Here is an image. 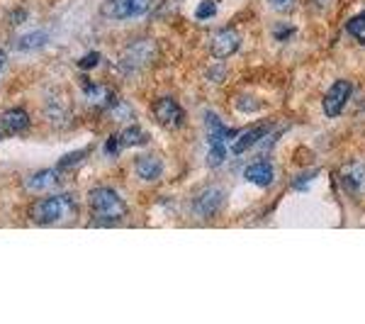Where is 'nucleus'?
I'll return each mask as SVG.
<instances>
[{
  "instance_id": "nucleus-1",
  "label": "nucleus",
  "mask_w": 365,
  "mask_h": 324,
  "mask_svg": "<svg viewBox=\"0 0 365 324\" xmlns=\"http://www.w3.org/2000/svg\"><path fill=\"white\" fill-rule=\"evenodd\" d=\"M88 208H91L93 217L103 225H113L120 222L127 215V203L122 200L113 188H93L91 196H88Z\"/></svg>"
},
{
  "instance_id": "nucleus-2",
  "label": "nucleus",
  "mask_w": 365,
  "mask_h": 324,
  "mask_svg": "<svg viewBox=\"0 0 365 324\" xmlns=\"http://www.w3.org/2000/svg\"><path fill=\"white\" fill-rule=\"evenodd\" d=\"M205 125H207V139H210V156L207 163L210 166H220L227 156V139H229V129L222 125V120L215 113L205 115Z\"/></svg>"
},
{
  "instance_id": "nucleus-3",
  "label": "nucleus",
  "mask_w": 365,
  "mask_h": 324,
  "mask_svg": "<svg viewBox=\"0 0 365 324\" xmlns=\"http://www.w3.org/2000/svg\"><path fill=\"white\" fill-rule=\"evenodd\" d=\"M68 208H71V200L66 196H51V198H44V200H39V203H34L32 210H29V217H32V222H37V225H51V222L61 220L68 212Z\"/></svg>"
},
{
  "instance_id": "nucleus-4",
  "label": "nucleus",
  "mask_w": 365,
  "mask_h": 324,
  "mask_svg": "<svg viewBox=\"0 0 365 324\" xmlns=\"http://www.w3.org/2000/svg\"><path fill=\"white\" fill-rule=\"evenodd\" d=\"M151 0H105L103 15L110 20H127V17H139L149 10Z\"/></svg>"
},
{
  "instance_id": "nucleus-5",
  "label": "nucleus",
  "mask_w": 365,
  "mask_h": 324,
  "mask_svg": "<svg viewBox=\"0 0 365 324\" xmlns=\"http://www.w3.org/2000/svg\"><path fill=\"white\" fill-rule=\"evenodd\" d=\"M151 113H154V120L158 125L166 129H175L182 122V108L178 100L173 98H158L154 108H151Z\"/></svg>"
},
{
  "instance_id": "nucleus-6",
  "label": "nucleus",
  "mask_w": 365,
  "mask_h": 324,
  "mask_svg": "<svg viewBox=\"0 0 365 324\" xmlns=\"http://www.w3.org/2000/svg\"><path fill=\"white\" fill-rule=\"evenodd\" d=\"M351 91H353V86L349 83V81H336V83L329 88L327 96H324V103H322L324 115H327V117H339L341 110H344L346 103H349Z\"/></svg>"
},
{
  "instance_id": "nucleus-7",
  "label": "nucleus",
  "mask_w": 365,
  "mask_h": 324,
  "mask_svg": "<svg viewBox=\"0 0 365 324\" xmlns=\"http://www.w3.org/2000/svg\"><path fill=\"white\" fill-rule=\"evenodd\" d=\"M239 46H241V37L237 29H222V32H217L215 37H212L210 54L215 59H229L237 54Z\"/></svg>"
},
{
  "instance_id": "nucleus-8",
  "label": "nucleus",
  "mask_w": 365,
  "mask_h": 324,
  "mask_svg": "<svg viewBox=\"0 0 365 324\" xmlns=\"http://www.w3.org/2000/svg\"><path fill=\"white\" fill-rule=\"evenodd\" d=\"M154 54H156V44L149 42V39H141V42L127 46L122 64H125L129 71H139V69H144L151 59H154Z\"/></svg>"
},
{
  "instance_id": "nucleus-9",
  "label": "nucleus",
  "mask_w": 365,
  "mask_h": 324,
  "mask_svg": "<svg viewBox=\"0 0 365 324\" xmlns=\"http://www.w3.org/2000/svg\"><path fill=\"white\" fill-rule=\"evenodd\" d=\"M341 186L353 198L365 196V163L353 161L349 166H344V171H341Z\"/></svg>"
},
{
  "instance_id": "nucleus-10",
  "label": "nucleus",
  "mask_w": 365,
  "mask_h": 324,
  "mask_svg": "<svg viewBox=\"0 0 365 324\" xmlns=\"http://www.w3.org/2000/svg\"><path fill=\"white\" fill-rule=\"evenodd\" d=\"M222 205H225V191L217 188V186H212V188H205V191L195 198L192 210H195L200 217H212V215L220 212Z\"/></svg>"
},
{
  "instance_id": "nucleus-11",
  "label": "nucleus",
  "mask_w": 365,
  "mask_h": 324,
  "mask_svg": "<svg viewBox=\"0 0 365 324\" xmlns=\"http://www.w3.org/2000/svg\"><path fill=\"white\" fill-rule=\"evenodd\" d=\"M134 171L141 181H158L163 176V161L156 154H144L137 156L134 161Z\"/></svg>"
},
{
  "instance_id": "nucleus-12",
  "label": "nucleus",
  "mask_w": 365,
  "mask_h": 324,
  "mask_svg": "<svg viewBox=\"0 0 365 324\" xmlns=\"http://www.w3.org/2000/svg\"><path fill=\"white\" fill-rule=\"evenodd\" d=\"M244 176L249 183L258 186V188H268L275 178V171H273V163L270 161H256V163H251V166H246Z\"/></svg>"
},
{
  "instance_id": "nucleus-13",
  "label": "nucleus",
  "mask_w": 365,
  "mask_h": 324,
  "mask_svg": "<svg viewBox=\"0 0 365 324\" xmlns=\"http://www.w3.org/2000/svg\"><path fill=\"white\" fill-rule=\"evenodd\" d=\"M61 183V176H58L56 168H44L39 171V173H34L32 178H29L27 188L34 193H46V191H54V188Z\"/></svg>"
},
{
  "instance_id": "nucleus-14",
  "label": "nucleus",
  "mask_w": 365,
  "mask_h": 324,
  "mask_svg": "<svg viewBox=\"0 0 365 324\" xmlns=\"http://www.w3.org/2000/svg\"><path fill=\"white\" fill-rule=\"evenodd\" d=\"M3 127L8 132H25L29 129V115L22 108H10L3 113Z\"/></svg>"
},
{
  "instance_id": "nucleus-15",
  "label": "nucleus",
  "mask_w": 365,
  "mask_h": 324,
  "mask_svg": "<svg viewBox=\"0 0 365 324\" xmlns=\"http://www.w3.org/2000/svg\"><path fill=\"white\" fill-rule=\"evenodd\" d=\"M268 134V125H258V127H251V129H246L244 134H241V137L234 141V154H244L246 149H251L253 144H256L258 139L261 137H266Z\"/></svg>"
},
{
  "instance_id": "nucleus-16",
  "label": "nucleus",
  "mask_w": 365,
  "mask_h": 324,
  "mask_svg": "<svg viewBox=\"0 0 365 324\" xmlns=\"http://www.w3.org/2000/svg\"><path fill=\"white\" fill-rule=\"evenodd\" d=\"M120 146H139L146 141V132L139 125H129L120 132Z\"/></svg>"
},
{
  "instance_id": "nucleus-17",
  "label": "nucleus",
  "mask_w": 365,
  "mask_h": 324,
  "mask_svg": "<svg viewBox=\"0 0 365 324\" xmlns=\"http://www.w3.org/2000/svg\"><path fill=\"white\" fill-rule=\"evenodd\" d=\"M49 42V34L46 32H29L25 37L17 39V46H20L22 51H32V49H39V46H44Z\"/></svg>"
},
{
  "instance_id": "nucleus-18",
  "label": "nucleus",
  "mask_w": 365,
  "mask_h": 324,
  "mask_svg": "<svg viewBox=\"0 0 365 324\" xmlns=\"http://www.w3.org/2000/svg\"><path fill=\"white\" fill-rule=\"evenodd\" d=\"M346 32H349L358 44H365V13L351 17V20L346 22Z\"/></svg>"
},
{
  "instance_id": "nucleus-19",
  "label": "nucleus",
  "mask_w": 365,
  "mask_h": 324,
  "mask_svg": "<svg viewBox=\"0 0 365 324\" xmlns=\"http://www.w3.org/2000/svg\"><path fill=\"white\" fill-rule=\"evenodd\" d=\"M215 13H217L215 0H202V3H200V8L195 10V17H200V20H207V17H212Z\"/></svg>"
},
{
  "instance_id": "nucleus-20",
  "label": "nucleus",
  "mask_w": 365,
  "mask_h": 324,
  "mask_svg": "<svg viewBox=\"0 0 365 324\" xmlns=\"http://www.w3.org/2000/svg\"><path fill=\"white\" fill-rule=\"evenodd\" d=\"M88 156V149H83V151H76V154H68V156H63L61 161H58V171L61 168H68L71 163H78V161H83V158Z\"/></svg>"
},
{
  "instance_id": "nucleus-21",
  "label": "nucleus",
  "mask_w": 365,
  "mask_h": 324,
  "mask_svg": "<svg viewBox=\"0 0 365 324\" xmlns=\"http://www.w3.org/2000/svg\"><path fill=\"white\" fill-rule=\"evenodd\" d=\"M98 61H100V54H98V51H91V54H88L86 59H81L78 66H81V69H93Z\"/></svg>"
},
{
  "instance_id": "nucleus-22",
  "label": "nucleus",
  "mask_w": 365,
  "mask_h": 324,
  "mask_svg": "<svg viewBox=\"0 0 365 324\" xmlns=\"http://www.w3.org/2000/svg\"><path fill=\"white\" fill-rule=\"evenodd\" d=\"M270 5H273L275 10H280V13H285V10H290L292 5H295V0H268Z\"/></svg>"
},
{
  "instance_id": "nucleus-23",
  "label": "nucleus",
  "mask_w": 365,
  "mask_h": 324,
  "mask_svg": "<svg viewBox=\"0 0 365 324\" xmlns=\"http://www.w3.org/2000/svg\"><path fill=\"white\" fill-rule=\"evenodd\" d=\"M256 100H251V98H241L239 100V108H241V113H253V108H256Z\"/></svg>"
},
{
  "instance_id": "nucleus-24",
  "label": "nucleus",
  "mask_w": 365,
  "mask_h": 324,
  "mask_svg": "<svg viewBox=\"0 0 365 324\" xmlns=\"http://www.w3.org/2000/svg\"><path fill=\"white\" fill-rule=\"evenodd\" d=\"M278 32H275V37L278 39H287V37H292L295 34V27H275Z\"/></svg>"
},
{
  "instance_id": "nucleus-25",
  "label": "nucleus",
  "mask_w": 365,
  "mask_h": 324,
  "mask_svg": "<svg viewBox=\"0 0 365 324\" xmlns=\"http://www.w3.org/2000/svg\"><path fill=\"white\" fill-rule=\"evenodd\" d=\"M117 151H120V139H117V134H115V137L108 139V154H117Z\"/></svg>"
},
{
  "instance_id": "nucleus-26",
  "label": "nucleus",
  "mask_w": 365,
  "mask_h": 324,
  "mask_svg": "<svg viewBox=\"0 0 365 324\" xmlns=\"http://www.w3.org/2000/svg\"><path fill=\"white\" fill-rule=\"evenodd\" d=\"M3 66H5V56L0 54V71H3Z\"/></svg>"
}]
</instances>
